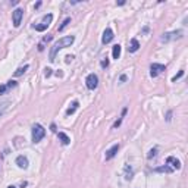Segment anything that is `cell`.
Wrapping results in <instances>:
<instances>
[{
	"label": "cell",
	"instance_id": "6da1fadb",
	"mask_svg": "<svg viewBox=\"0 0 188 188\" xmlns=\"http://www.w3.org/2000/svg\"><path fill=\"white\" fill-rule=\"evenodd\" d=\"M74 41H75V37H74V35L62 37L59 41H56L55 44H53V47L50 49V55H49L50 62H55V60H56V55H57L59 50H62V49H65V47H69Z\"/></svg>",
	"mask_w": 188,
	"mask_h": 188
},
{
	"label": "cell",
	"instance_id": "7a4b0ae2",
	"mask_svg": "<svg viewBox=\"0 0 188 188\" xmlns=\"http://www.w3.org/2000/svg\"><path fill=\"white\" fill-rule=\"evenodd\" d=\"M52 21H53V15L52 13H47V15L43 16L41 22L34 24V28H35V31H38V32H43V31H46L49 28V25L52 24Z\"/></svg>",
	"mask_w": 188,
	"mask_h": 188
},
{
	"label": "cell",
	"instance_id": "3957f363",
	"mask_svg": "<svg viewBox=\"0 0 188 188\" xmlns=\"http://www.w3.org/2000/svg\"><path fill=\"white\" fill-rule=\"evenodd\" d=\"M44 135H46V129L43 128V125L35 124V125L32 126V143L34 144L40 143L43 138H44Z\"/></svg>",
	"mask_w": 188,
	"mask_h": 188
},
{
	"label": "cell",
	"instance_id": "277c9868",
	"mask_svg": "<svg viewBox=\"0 0 188 188\" xmlns=\"http://www.w3.org/2000/svg\"><path fill=\"white\" fill-rule=\"evenodd\" d=\"M184 35V32L182 30H176V31H172V32H166L162 35L160 41L162 43H169V41H174V40H179V38H182Z\"/></svg>",
	"mask_w": 188,
	"mask_h": 188
},
{
	"label": "cell",
	"instance_id": "5b68a950",
	"mask_svg": "<svg viewBox=\"0 0 188 188\" xmlns=\"http://www.w3.org/2000/svg\"><path fill=\"white\" fill-rule=\"evenodd\" d=\"M85 85H87L88 90H96L99 85V76L96 74H90L87 78H85Z\"/></svg>",
	"mask_w": 188,
	"mask_h": 188
},
{
	"label": "cell",
	"instance_id": "8992f818",
	"mask_svg": "<svg viewBox=\"0 0 188 188\" xmlns=\"http://www.w3.org/2000/svg\"><path fill=\"white\" fill-rule=\"evenodd\" d=\"M22 16H24V11L21 9V7H16V9L12 12V21H13V27L15 28H18L21 25Z\"/></svg>",
	"mask_w": 188,
	"mask_h": 188
},
{
	"label": "cell",
	"instance_id": "52a82bcc",
	"mask_svg": "<svg viewBox=\"0 0 188 188\" xmlns=\"http://www.w3.org/2000/svg\"><path fill=\"white\" fill-rule=\"evenodd\" d=\"M163 71H166V66L162 65V63H151V66H150V75L153 78H156V76Z\"/></svg>",
	"mask_w": 188,
	"mask_h": 188
},
{
	"label": "cell",
	"instance_id": "ba28073f",
	"mask_svg": "<svg viewBox=\"0 0 188 188\" xmlns=\"http://www.w3.org/2000/svg\"><path fill=\"white\" fill-rule=\"evenodd\" d=\"M113 31H112V28H106L105 30V32H103V37H101V43L103 44H109L110 41L113 40Z\"/></svg>",
	"mask_w": 188,
	"mask_h": 188
},
{
	"label": "cell",
	"instance_id": "9c48e42d",
	"mask_svg": "<svg viewBox=\"0 0 188 188\" xmlns=\"http://www.w3.org/2000/svg\"><path fill=\"white\" fill-rule=\"evenodd\" d=\"M119 149H121V146L119 144H115V146H112L107 151H106V160H112L116 154H118V151H119Z\"/></svg>",
	"mask_w": 188,
	"mask_h": 188
},
{
	"label": "cell",
	"instance_id": "30bf717a",
	"mask_svg": "<svg viewBox=\"0 0 188 188\" xmlns=\"http://www.w3.org/2000/svg\"><path fill=\"white\" fill-rule=\"evenodd\" d=\"M166 163L172 166V169H181V166H182L181 162H179L176 157H174V156H169V157L166 159Z\"/></svg>",
	"mask_w": 188,
	"mask_h": 188
},
{
	"label": "cell",
	"instance_id": "8fae6325",
	"mask_svg": "<svg viewBox=\"0 0 188 188\" xmlns=\"http://www.w3.org/2000/svg\"><path fill=\"white\" fill-rule=\"evenodd\" d=\"M16 165H18L21 169H27L30 163H28V159L25 157V156H22V154H21V156L16 157Z\"/></svg>",
	"mask_w": 188,
	"mask_h": 188
},
{
	"label": "cell",
	"instance_id": "7c38bea8",
	"mask_svg": "<svg viewBox=\"0 0 188 188\" xmlns=\"http://www.w3.org/2000/svg\"><path fill=\"white\" fill-rule=\"evenodd\" d=\"M132 176H134V170H132V168H131L129 165H125V166H124V178L126 179V181H131Z\"/></svg>",
	"mask_w": 188,
	"mask_h": 188
},
{
	"label": "cell",
	"instance_id": "4fadbf2b",
	"mask_svg": "<svg viewBox=\"0 0 188 188\" xmlns=\"http://www.w3.org/2000/svg\"><path fill=\"white\" fill-rule=\"evenodd\" d=\"M57 137H59V140H60V143L63 144V146H69L71 144V138L65 132H57Z\"/></svg>",
	"mask_w": 188,
	"mask_h": 188
},
{
	"label": "cell",
	"instance_id": "5bb4252c",
	"mask_svg": "<svg viewBox=\"0 0 188 188\" xmlns=\"http://www.w3.org/2000/svg\"><path fill=\"white\" fill-rule=\"evenodd\" d=\"M138 49H140V43H138V40H137V38H132L131 43H129V47H128V50H129L131 53H135Z\"/></svg>",
	"mask_w": 188,
	"mask_h": 188
},
{
	"label": "cell",
	"instance_id": "9a60e30c",
	"mask_svg": "<svg viewBox=\"0 0 188 188\" xmlns=\"http://www.w3.org/2000/svg\"><path fill=\"white\" fill-rule=\"evenodd\" d=\"M78 106H80V101H78V100H75L74 103L71 105V107H68V110H66V116L74 115V113H75V110L78 109Z\"/></svg>",
	"mask_w": 188,
	"mask_h": 188
},
{
	"label": "cell",
	"instance_id": "2e32d148",
	"mask_svg": "<svg viewBox=\"0 0 188 188\" xmlns=\"http://www.w3.org/2000/svg\"><path fill=\"white\" fill-rule=\"evenodd\" d=\"M121 52H122V47L119 46V44H116V46H113V49H112V56H113V59H118L121 57Z\"/></svg>",
	"mask_w": 188,
	"mask_h": 188
},
{
	"label": "cell",
	"instance_id": "e0dca14e",
	"mask_svg": "<svg viewBox=\"0 0 188 188\" xmlns=\"http://www.w3.org/2000/svg\"><path fill=\"white\" fill-rule=\"evenodd\" d=\"M28 68H30L28 65H24V66H21V68H18V69H16V71H15V74H13V75H15V76H21L22 74H25V72H27V71H28Z\"/></svg>",
	"mask_w": 188,
	"mask_h": 188
},
{
	"label": "cell",
	"instance_id": "ac0fdd59",
	"mask_svg": "<svg viewBox=\"0 0 188 188\" xmlns=\"http://www.w3.org/2000/svg\"><path fill=\"white\" fill-rule=\"evenodd\" d=\"M154 172H166V174H170V172H174V169H172V168H169L168 165H165V166L156 168V169H154Z\"/></svg>",
	"mask_w": 188,
	"mask_h": 188
},
{
	"label": "cell",
	"instance_id": "d6986e66",
	"mask_svg": "<svg viewBox=\"0 0 188 188\" xmlns=\"http://www.w3.org/2000/svg\"><path fill=\"white\" fill-rule=\"evenodd\" d=\"M9 105H11V101H5V103H2V105H0V116H2V115H5V112L7 110Z\"/></svg>",
	"mask_w": 188,
	"mask_h": 188
},
{
	"label": "cell",
	"instance_id": "ffe728a7",
	"mask_svg": "<svg viewBox=\"0 0 188 188\" xmlns=\"http://www.w3.org/2000/svg\"><path fill=\"white\" fill-rule=\"evenodd\" d=\"M69 24H71V18H65V21L62 22V25L59 27V30H57V31H63V30L68 27V25H69Z\"/></svg>",
	"mask_w": 188,
	"mask_h": 188
},
{
	"label": "cell",
	"instance_id": "44dd1931",
	"mask_svg": "<svg viewBox=\"0 0 188 188\" xmlns=\"http://www.w3.org/2000/svg\"><path fill=\"white\" fill-rule=\"evenodd\" d=\"M156 154H157V149H151V150L149 151V154H147V159H153V157H156Z\"/></svg>",
	"mask_w": 188,
	"mask_h": 188
},
{
	"label": "cell",
	"instance_id": "7402d4cb",
	"mask_svg": "<svg viewBox=\"0 0 188 188\" xmlns=\"http://www.w3.org/2000/svg\"><path fill=\"white\" fill-rule=\"evenodd\" d=\"M7 90H9V88H7V85H6V84H2V85H0V96H2V94H5Z\"/></svg>",
	"mask_w": 188,
	"mask_h": 188
},
{
	"label": "cell",
	"instance_id": "603a6c76",
	"mask_svg": "<svg viewBox=\"0 0 188 188\" xmlns=\"http://www.w3.org/2000/svg\"><path fill=\"white\" fill-rule=\"evenodd\" d=\"M182 75H184V71H179V72H178V74L174 76V78H172V81H174V82H176V80H179Z\"/></svg>",
	"mask_w": 188,
	"mask_h": 188
},
{
	"label": "cell",
	"instance_id": "cb8c5ba5",
	"mask_svg": "<svg viewBox=\"0 0 188 188\" xmlns=\"http://www.w3.org/2000/svg\"><path fill=\"white\" fill-rule=\"evenodd\" d=\"M100 65H101V68H107V66H109V59H107V57L103 59V60L100 62Z\"/></svg>",
	"mask_w": 188,
	"mask_h": 188
},
{
	"label": "cell",
	"instance_id": "d4e9b609",
	"mask_svg": "<svg viewBox=\"0 0 188 188\" xmlns=\"http://www.w3.org/2000/svg\"><path fill=\"white\" fill-rule=\"evenodd\" d=\"M6 85H7V88H13V87H16V81H9Z\"/></svg>",
	"mask_w": 188,
	"mask_h": 188
},
{
	"label": "cell",
	"instance_id": "484cf974",
	"mask_svg": "<svg viewBox=\"0 0 188 188\" xmlns=\"http://www.w3.org/2000/svg\"><path fill=\"white\" fill-rule=\"evenodd\" d=\"M121 124H122V118L121 119H118V121L113 124V128H118V126H121Z\"/></svg>",
	"mask_w": 188,
	"mask_h": 188
},
{
	"label": "cell",
	"instance_id": "4316f807",
	"mask_svg": "<svg viewBox=\"0 0 188 188\" xmlns=\"http://www.w3.org/2000/svg\"><path fill=\"white\" fill-rule=\"evenodd\" d=\"M119 81H121V82H125V81H126V75H125V74H122L121 76H119Z\"/></svg>",
	"mask_w": 188,
	"mask_h": 188
},
{
	"label": "cell",
	"instance_id": "83f0119b",
	"mask_svg": "<svg viewBox=\"0 0 188 188\" xmlns=\"http://www.w3.org/2000/svg\"><path fill=\"white\" fill-rule=\"evenodd\" d=\"M170 119H172V112H168V115H166V121L170 122Z\"/></svg>",
	"mask_w": 188,
	"mask_h": 188
},
{
	"label": "cell",
	"instance_id": "f1b7e54d",
	"mask_svg": "<svg viewBox=\"0 0 188 188\" xmlns=\"http://www.w3.org/2000/svg\"><path fill=\"white\" fill-rule=\"evenodd\" d=\"M44 75H46V76H50V75H52V69H50V68H47L46 72H44Z\"/></svg>",
	"mask_w": 188,
	"mask_h": 188
},
{
	"label": "cell",
	"instance_id": "f546056e",
	"mask_svg": "<svg viewBox=\"0 0 188 188\" xmlns=\"http://www.w3.org/2000/svg\"><path fill=\"white\" fill-rule=\"evenodd\" d=\"M53 37L52 35H47V37H44V40H43V41H50V40H52Z\"/></svg>",
	"mask_w": 188,
	"mask_h": 188
},
{
	"label": "cell",
	"instance_id": "4dcf8cb0",
	"mask_svg": "<svg viewBox=\"0 0 188 188\" xmlns=\"http://www.w3.org/2000/svg\"><path fill=\"white\" fill-rule=\"evenodd\" d=\"M50 128H52L53 132H56V125H55V124H52V126H50Z\"/></svg>",
	"mask_w": 188,
	"mask_h": 188
},
{
	"label": "cell",
	"instance_id": "1f68e13d",
	"mask_svg": "<svg viewBox=\"0 0 188 188\" xmlns=\"http://www.w3.org/2000/svg\"><path fill=\"white\" fill-rule=\"evenodd\" d=\"M147 31H149V27H144V28H143V34H146Z\"/></svg>",
	"mask_w": 188,
	"mask_h": 188
},
{
	"label": "cell",
	"instance_id": "d6a6232c",
	"mask_svg": "<svg viewBox=\"0 0 188 188\" xmlns=\"http://www.w3.org/2000/svg\"><path fill=\"white\" fill-rule=\"evenodd\" d=\"M40 6H41V2H37V3H35V9H38Z\"/></svg>",
	"mask_w": 188,
	"mask_h": 188
},
{
	"label": "cell",
	"instance_id": "836d02e7",
	"mask_svg": "<svg viewBox=\"0 0 188 188\" xmlns=\"http://www.w3.org/2000/svg\"><path fill=\"white\" fill-rule=\"evenodd\" d=\"M116 5H119V6H122V5H125V2H124V0H121V2H118Z\"/></svg>",
	"mask_w": 188,
	"mask_h": 188
},
{
	"label": "cell",
	"instance_id": "e575fe53",
	"mask_svg": "<svg viewBox=\"0 0 188 188\" xmlns=\"http://www.w3.org/2000/svg\"><path fill=\"white\" fill-rule=\"evenodd\" d=\"M7 188H16V187H13V185H9V187H7Z\"/></svg>",
	"mask_w": 188,
	"mask_h": 188
}]
</instances>
